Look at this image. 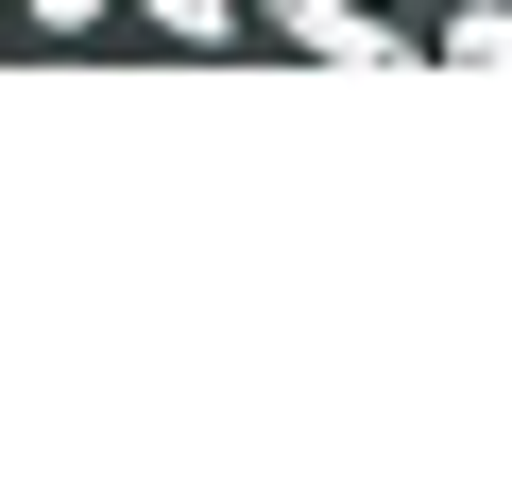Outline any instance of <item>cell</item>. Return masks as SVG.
I'll return each mask as SVG.
<instances>
[{"label":"cell","instance_id":"cell-5","mask_svg":"<svg viewBox=\"0 0 512 495\" xmlns=\"http://www.w3.org/2000/svg\"><path fill=\"white\" fill-rule=\"evenodd\" d=\"M376 18H393V35H410V18H427V0H376Z\"/></svg>","mask_w":512,"mask_h":495},{"label":"cell","instance_id":"cell-3","mask_svg":"<svg viewBox=\"0 0 512 495\" xmlns=\"http://www.w3.org/2000/svg\"><path fill=\"white\" fill-rule=\"evenodd\" d=\"M120 35H154V52H256L239 0H120Z\"/></svg>","mask_w":512,"mask_h":495},{"label":"cell","instance_id":"cell-1","mask_svg":"<svg viewBox=\"0 0 512 495\" xmlns=\"http://www.w3.org/2000/svg\"><path fill=\"white\" fill-rule=\"evenodd\" d=\"M239 35H256V52H308V69H393V52H410L376 0H239Z\"/></svg>","mask_w":512,"mask_h":495},{"label":"cell","instance_id":"cell-4","mask_svg":"<svg viewBox=\"0 0 512 495\" xmlns=\"http://www.w3.org/2000/svg\"><path fill=\"white\" fill-rule=\"evenodd\" d=\"M0 18H18L35 52H103V35H120V0H0Z\"/></svg>","mask_w":512,"mask_h":495},{"label":"cell","instance_id":"cell-2","mask_svg":"<svg viewBox=\"0 0 512 495\" xmlns=\"http://www.w3.org/2000/svg\"><path fill=\"white\" fill-rule=\"evenodd\" d=\"M410 52H444V69H512V0H427Z\"/></svg>","mask_w":512,"mask_h":495}]
</instances>
